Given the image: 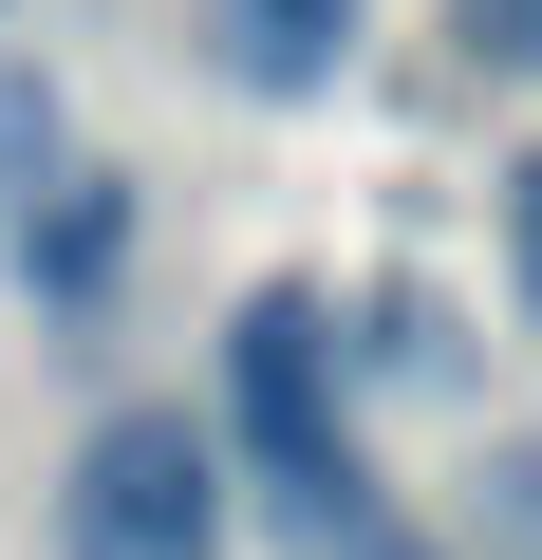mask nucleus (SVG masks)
I'll return each mask as SVG.
<instances>
[{"label": "nucleus", "mask_w": 542, "mask_h": 560, "mask_svg": "<svg viewBox=\"0 0 542 560\" xmlns=\"http://www.w3.org/2000/svg\"><path fill=\"white\" fill-rule=\"evenodd\" d=\"M224 430H243V486L281 504L319 560L374 523V467H356V374H337V300L262 280V300L224 318Z\"/></svg>", "instance_id": "obj_1"}, {"label": "nucleus", "mask_w": 542, "mask_h": 560, "mask_svg": "<svg viewBox=\"0 0 542 560\" xmlns=\"http://www.w3.org/2000/svg\"><path fill=\"white\" fill-rule=\"evenodd\" d=\"M57 541L76 560H224V448L187 411H113L57 486Z\"/></svg>", "instance_id": "obj_2"}, {"label": "nucleus", "mask_w": 542, "mask_h": 560, "mask_svg": "<svg viewBox=\"0 0 542 560\" xmlns=\"http://www.w3.org/2000/svg\"><path fill=\"white\" fill-rule=\"evenodd\" d=\"M0 261H20V300H38V318H113V280H131V168H76Z\"/></svg>", "instance_id": "obj_3"}, {"label": "nucleus", "mask_w": 542, "mask_h": 560, "mask_svg": "<svg viewBox=\"0 0 542 560\" xmlns=\"http://www.w3.org/2000/svg\"><path fill=\"white\" fill-rule=\"evenodd\" d=\"M356 20H374V0H206V57L243 94H337L356 75Z\"/></svg>", "instance_id": "obj_4"}, {"label": "nucleus", "mask_w": 542, "mask_h": 560, "mask_svg": "<svg viewBox=\"0 0 542 560\" xmlns=\"http://www.w3.org/2000/svg\"><path fill=\"white\" fill-rule=\"evenodd\" d=\"M76 168H94V150H76V94H57L38 57H0V243H20Z\"/></svg>", "instance_id": "obj_5"}, {"label": "nucleus", "mask_w": 542, "mask_h": 560, "mask_svg": "<svg viewBox=\"0 0 542 560\" xmlns=\"http://www.w3.org/2000/svg\"><path fill=\"white\" fill-rule=\"evenodd\" d=\"M337 374H412V393H449V374H468V337H449V300H430V280H374V300H356V337H337Z\"/></svg>", "instance_id": "obj_6"}, {"label": "nucleus", "mask_w": 542, "mask_h": 560, "mask_svg": "<svg viewBox=\"0 0 542 560\" xmlns=\"http://www.w3.org/2000/svg\"><path fill=\"white\" fill-rule=\"evenodd\" d=\"M449 38H468L486 75H542V0H449Z\"/></svg>", "instance_id": "obj_7"}, {"label": "nucleus", "mask_w": 542, "mask_h": 560, "mask_svg": "<svg viewBox=\"0 0 542 560\" xmlns=\"http://www.w3.org/2000/svg\"><path fill=\"white\" fill-rule=\"evenodd\" d=\"M486 523H505V541L542 560V448H505V467H486Z\"/></svg>", "instance_id": "obj_8"}, {"label": "nucleus", "mask_w": 542, "mask_h": 560, "mask_svg": "<svg viewBox=\"0 0 542 560\" xmlns=\"http://www.w3.org/2000/svg\"><path fill=\"white\" fill-rule=\"evenodd\" d=\"M505 280H523V300H542V168L505 187Z\"/></svg>", "instance_id": "obj_9"}, {"label": "nucleus", "mask_w": 542, "mask_h": 560, "mask_svg": "<svg viewBox=\"0 0 542 560\" xmlns=\"http://www.w3.org/2000/svg\"><path fill=\"white\" fill-rule=\"evenodd\" d=\"M337 560H449V541H412V523H393V504H374V523H356V541H337Z\"/></svg>", "instance_id": "obj_10"}]
</instances>
